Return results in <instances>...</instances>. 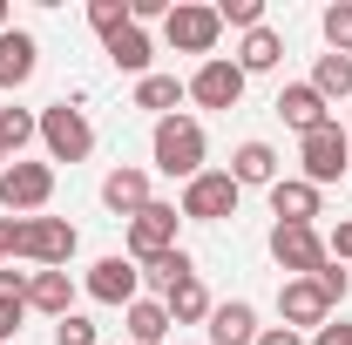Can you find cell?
I'll use <instances>...</instances> for the list:
<instances>
[{"label":"cell","mask_w":352,"mask_h":345,"mask_svg":"<svg viewBox=\"0 0 352 345\" xmlns=\"http://www.w3.org/2000/svg\"><path fill=\"white\" fill-rule=\"evenodd\" d=\"M318 27H325V41H332V54H352V0H332Z\"/></svg>","instance_id":"cell-29"},{"label":"cell","mask_w":352,"mask_h":345,"mask_svg":"<svg viewBox=\"0 0 352 345\" xmlns=\"http://www.w3.org/2000/svg\"><path fill=\"white\" fill-rule=\"evenodd\" d=\"M176 223H183V210H176V203H149V210L129 216V230H122V237H129L135 271H142L149 258H163V251H176Z\"/></svg>","instance_id":"cell-10"},{"label":"cell","mask_w":352,"mask_h":345,"mask_svg":"<svg viewBox=\"0 0 352 345\" xmlns=\"http://www.w3.org/2000/svg\"><path fill=\"white\" fill-rule=\"evenodd\" d=\"M258 345H305V332H292V325H264Z\"/></svg>","instance_id":"cell-36"},{"label":"cell","mask_w":352,"mask_h":345,"mask_svg":"<svg viewBox=\"0 0 352 345\" xmlns=\"http://www.w3.org/2000/svg\"><path fill=\"white\" fill-rule=\"evenodd\" d=\"M41 142L54 163H88V149H95V122H88L75 102H47L41 109Z\"/></svg>","instance_id":"cell-5"},{"label":"cell","mask_w":352,"mask_h":345,"mask_svg":"<svg viewBox=\"0 0 352 345\" xmlns=\"http://www.w3.org/2000/svg\"><path fill=\"white\" fill-rule=\"evenodd\" d=\"M183 95H190V88L176 82V75H156V68H149V75L135 82V109H149V115L163 122V115H176V102H183Z\"/></svg>","instance_id":"cell-23"},{"label":"cell","mask_w":352,"mask_h":345,"mask_svg":"<svg viewBox=\"0 0 352 345\" xmlns=\"http://www.w3.org/2000/svg\"><path fill=\"white\" fill-rule=\"evenodd\" d=\"M21 318H28V304H0V345L21 332Z\"/></svg>","instance_id":"cell-37"},{"label":"cell","mask_w":352,"mask_h":345,"mask_svg":"<svg viewBox=\"0 0 352 345\" xmlns=\"http://www.w3.org/2000/svg\"><path fill=\"white\" fill-rule=\"evenodd\" d=\"M278 318H285L292 332H305V339H311V332L332 318V298H325L311 278H285V285H278Z\"/></svg>","instance_id":"cell-12"},{"label":"cell","mask_w":352,"mask_h":345,"mask_svg":"<svg viewBox=\"0 0 352 345\" xmlns=\"http://www.w3.org/2000/svg\"><path fill=\"white\" fill-rule=\"evenodd\" d=\"M311 285H318V291H325V298L339 304V298H346V291H352V271H346V264H325V271H318V278H311Z\"/></svg>","instance_id":"cell-33"},{"label":"cell","mask_w":352,"mask_h":345,"mask_svg":"<svg viewBox=\"0 0 352 345\" xmlns=\"http://www.w3.org/2000/svg\"><path fill=\"white\" fill-rule=\"evenodd\" d=\"M217 34H223V21H217V7H204V0H176L170 7V21H163V41L176 47V54H217Z\"/></svg>","instance_id":"cell-6"},{"label":"cell","mask_w":352,"mask_h":345,"mask_svg":"<svg viewBox=\"0 0 352 345\" xmlns=\"http://www.w3.org/2000/svg\"><path fill=\"white\" fill-rule=\"evenodd\" d=\"M217 21L251 34V27H264V0H217Z\"/></svg>","instance_id":"cell-30"},{"label":"cell","mask_w":352,"mask_h":345,"mask_svg":"<svg viewBox=\"0 0 352 345\" xmlns=\"http://www.w3.org/2000/svg\"><path fill=\"white\" fill-rule=\"evenodd\" d=\"M82 291H88L95 304H122V311H129V304L142 298V271H135L129 251H116V258H95V264H88V278H82Z\"/></svg>","instance_id":"cell-9"},{"label":"cell","mask_w":352,"mask_h":345,"mask_svg":"<svg viewBox=\"0 0 352 345\" xmlns=\"http://www.w3.org/2000/svg\"><path fill=\"white\" fill-rule=\"evenodd\" d=\"M102 203L122 216V223H129L135 210H149V203H156V197H149V170H129V163L109 170V176H102Z\"/></svg>","instance_id":"cell-17"},{"label":"cell","mask_w":352,"mask_h":345,"mask_svg":"<svg viewBox=\"0 0 352 345\" xmlns=\"http://www.w3.org/2000/svg\"><path fill=\"white\" fill-rule=\"evenodd\" d=\"M230 183H237V190H271V183H278V149H271V142H237Z\"/></svg>","instance_id":"cell-18"},{"label":"cell","mask_w":352,"mask_h":345,"mask_svg":"<svg viewBox=\"0 0 352 345\" xmlns=\"http://www.w3.org/2000/svg\"><path fill=\"white\" fill-rule=\"evenodd\" d=\"M204 122H190V115H163L156 135H149V156H156V170L176 176V183H190V176H204Z\"/></svg>","instance_id":"cell-2"},{"label":"cell","mask_w":352,"mask_h":345,"mask_svg":"<svg viewBox=\"0 0 352 345\" xmlns=\"http://www.w3.org/2000/svg\"><path fill=\"white\" fill-rule=\"evenodd\" d=\"M28 285H34V271H14V264H0V304H28Z\"/></svg>","instance_id":"cell-32"},{"label":"cell","mask_w":352,"mask_h":345,"mask_svg":"<svg viewBox=\"0 0 352 345\" xmlns=\"http://www.w3.org/2000/svg\"><path fill=\"white\" fill-rule=\"evenodd\" d=\"M311 88H318L325 102H352V54H318Z\"/></svg>","instance_id":"cell-25"},{"label":"cell","mask_w":352,"mask_h":345,"mask_svg":"<svg viewBox=\"0 0 352 345\" xmlns=\"http://www.w3.org/2000/svg\"><path fill=\"white\" fill-rule=\"evenodd\" d=\"M7 163H14V149H7V142H0V170H7Z\"/></svg>","instance_id":"cell-39"},{"label":"cell","mask_w":352,"mask_h":345,"mask_svg":"<svg viewBox=\"0 0 352 345\" xmlns=\"http://www.w3.org/2000/svg\"><path fill=\"white\" fill-rule=\"evenodd\" d=\"M190 278H197V264H190V251H183V244H176V251H163V258H149V264H142V285H156L163 298H170L176 285H190Z\"/></svg>","instance_id":"cell-24"},{"label":"cell","mask_w":352,"mask_h":345,"mask_svg":"<svg viewBox=\"0 0 352 345\" xmlns=\"http://www.w3.org/2000/svg\"><path fill=\"white\" fill-rule=\"evenodd\" d=\"M54 197V163H7L0 170V210L7 216H34Z\"/></svg>","instance_id":"cell-8"},{"label":"cell","mask_w":352,"mask_h":345,"mask_svg":"<svg viewBox=\"0 0 352 345\" xmlns=\"http://www.w3.org/2000/svg\"><path fill=\"white\" fill-rule=\"evenodd\" d=\"M0 264H7V251H0Z\"/></svg>","instance_id":"cell-41"},{"label":"cell","mask_w":352,"mask_h":345,"mask_svg":"<svg viewBox=\"0 0 352 345\" xmlns=\"http://www.w3.org/2000/svg\"><path fill=\"white\" fill-rule=\"evenodd\" d=\"M7 27H14V7H7V0H0V34H7Z\"/></svg>","instance_id":"cell-38"},{"label":"cell","mask_w":352,"mask_h":345,"mask_svg":"<svg viewBox=\"0 0 352 345\" xmlns=\"http://www.w3.org/2000/svg\"><path fill=\"white\" fill-rule=\"evenodd\" d=\"M237 183H230V170H204L183 183V197H176V210L190 216V223H223V216H237Z\"/></svg>","instance_id":"cell-7"},{"label":"cell","mask_w":352,"mask_h":345,"mask_svg":"<svg viewBox=\"0 0 352 345\" xmlns=\"http://www.w3.org/2000/svg\"><path fill=\"white\" fill-rule=\"evenodd\" d=\"M0 251L34 271H68V258L82 251V230L68 216H0Z\"/></svg>","instance_id":"cell-1"},{"label":"cell","mask_w":352,"mask_h":345,"mask_svg":"<svg viewBox=\"0 0 352 345\" xmlns=\"http://www.w3.org/2000/svg\"><path fill=\"white\" fill-rule=\"evenodd\" d=\"M278 61H285V34H278V27H251V34H244V47H237L244 82H251V75H271Z\"/></svg>","instance_id":"cell-21"},{"label":"cell","mask_w":352,"mask_h":345,"mask_svg":"<svg viewBox=\"0 0 352 345\" xmlns=\"http://www.w3.org/2000/svg\"><path fill=\"white\" fill-rule=\"evenodd\" d=\"M305 345H352V325H346V318H325V325H318Z\"/></svg>","instance_id":"cell-35"},{"label":"cell","mask_w":352,"mask_h":345,"mask_svg":"<svg viewBox=\"0 0 352 345\" xmlns=\"http://www.w3.org/2000/svg\"><path fill=\"white\" fill-rule=\"evenodd\" d=\"M88 27L109 41V34H122L129 27V0H88Z\"/></svg>","instance_id":"cell-28"},{"label":"cell","mask_w":352,"mask_h":345,"mask_svg":"<svg viewBox=\"0 0 352 345\" xmlns=\"http://www.w3.org/2000/svg\"><path fill=\"white\" fill-rule=\"evenodd\" d=\"M325 251H332V264H352V216H339L325 230Z\"/></svg>","instance_id":"cell-34"},{"label":"cell","mask_w":352,"mask_h":345,"mask_svg":"<svg viewBox=\"0 0 352 345\" xmlns=\"http://www.w3.org/2000/svg\"><path fill=\"white\" fill-rule=\"evenodd\" d=\"M34 68H41V41L28 27H7L0 34V88H28Z\"/></svg>","instance_id":"cell-16"},{"label":"cell","mask_w":352,"mask_h":345,"mask_svg":"<svg viewBox=\"0 0 352 345\" xmlns=\"http://www.w3.org/2000/svg\"><path fill=\"white\" fill-rule=\"evenodd\" d=\"M271 216H278V223H318V216H325V197L311 190L305 176H278V183H271Z\"/></svg>","instance_id":"cell-15"},{"label":"cell","mask_w":352,"mask_h":345,"mask_svg":"<svg viewBox=\"0 0 352 345\" xmlns=\"http://www.w3.org/2000/svg\"><path fill=\"white\" fill-rule=\"evenodd\" d=\"M28 311H41V318H68V311H75V278H68V271H34V285H28Z\"/></svg>","instance_id":"cell-19"},{"label":"cell","mask_w":352,"mask_h":345,"mask_svg":"<svg viewBox=\"0 0 352 345\" xmlns=\"http://www.w3.org/2000/svg\"><path fill=\"white\" fill-rule=\"evenodd\" d=\"M122 325H129L135 345H163V339H170V304H163V298H135L129 311H122Z\"/></svg>","instance_id":"cell-22"},{"label":"cell","mask_w":352,"mask_h":345,"mask_svg":"<svg viewBox=\"0 0 352 345\" xmlns=\"http://www.w3.org/2000/svg\"><path fill=\"white\" fill-rule=\"evenodd\" d=\"M346 135H352V115H346Z\"/></svg>","instance_id":"cell-40"},{"label":"cell","mask_w":352,"mask_h":345,"mask_svg":"<svg viewBox=\"0 0 352 345\" xmlns=\"http://www.w3.org/2000/svg\"><path fill=\"white\" fill-rule=\"evenodd\" d=\"M271 258L285 278H318L332 251H325V237H318V223H271Z\"/></svg>","instance_id":"cell-4"},{"label":"cell","mask_w":352,"mask_h":345,"mask_svg":"<svg viewBox=\"0 0 352 345\" xmlns=\"http://www.w3.org/2000/svg\"><path fill=\"white\" fill-rule=\"evenodd\" d=\"M298 163H305V183H311V190L339 183V176L352 170V135H346V122H325V129L298 135Z\"/></svg>","instance_id":"cell-3"},{"label":"cell","mask_w":352,"mask_h":345,"mask_svg":"<svg viewBox=\"0 0 352 345\" xmlns=\"http://www.w3.org/2000/svg\"><path fill=\"white\" fill-rule=\"evenodd\" d=\"M109 61H116V68H122V75H135V82H142V75H149V61H156V41H149V27H122V34H109Z\"/></svg>","instance_id":"cell-20"},{"label":"cell","mask_w":352,"mask_h":345,"mask_svg":"<svg viewBox=\"0 0 352 345\" xmlns=\"http://www.w3.org/2000/svg\"><path fill=\"white\" fill-rule=\"evenodd\" d=\"M163 304H170V325H204V318H210V291H204L197 278H190V285H176Z\"/></svg>","instance_id":"cell-26"},{"label":"cell","mask_w":352,"mask_h":345,"mask_svg":"<svg viewBox=\"0 0 352 345\" xmlns=\"http://www.w3.org/2000/svg\"><path fill=\"white\" fill-rule=\"evenodd\" d=\"M278 115H285V129H298V135H311V129H325V122H339L332 115V102L318 95L311 82H292V88H278V102H271Z\"/></svg>","instance_id":"cell-13"},{"label":"cell","mask_w":352,"mask_h":345,"mask_svg":"<svg viewBox=\"0 0 352 345\" xmlns=\"http://www.w3.org/2000/svg\"><path fill=\"white\" fill-rule=\"evenodd\" d=\"M41 135V115H28V109H0V142L14 149V163H21V149Z\"/></svg>","instance_id":"cell-27"},{"label":"cell","mask_w":352,"mask_h":345,"mask_svg":"<svg viewBox=\"0 0 352 345\" xmlns=\"http://www.w3.org/2000/svg\"><path fill=\"white\" fill-rule=\"evenodd\" d=\"M54 345H102V332L88 325L82 311H68V318H54Z\"/></svg>","instance_id":"cell-31"},{"label":"cell","mask_w":352,"mask_h":345,"mask_svg":"<svg viewBox=\"0 0 352 345\" xmlns=\"http://www.w3.org/2000/svg\"><path fill=\"white\" fill-rule=\"evenodd\" d=\"M204 332L210 345H258V304L251 298H230V304H210V318H204Z\"/></svg>","instance_id":"cell-14"},{"label":"cell","mask_w":352,"mask_h":345,"mask_svg":"<svg viewBox=\"0 0 352 345\" xmlns=\"http://www.w3.org/2000/svg\"><path fill=\"white\" fill-rule=\"evenodd\" d=\"M183 88H190L197 109H237V102H244V68L223 61V54H210V61H197V75Z\"/></svg>","instance_id":"cell-11"}]
</instances>
